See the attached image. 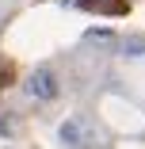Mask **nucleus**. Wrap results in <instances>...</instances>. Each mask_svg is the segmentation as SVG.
Masks as SVG:
<instances>
[{"mask_svg":"<svg viewBox=\"0 0 145 149\" xmlns=\"http://www.w3.org/2000/svg\"><path fill=\"white\" fill-rule=\"evenodd\" d=\"M57 134H61V141H65V145H76V149H84V145H88V130H84V118H65Z\"/></svg>","mask_w":145,"mask_h":149,"instance_id":"f03ea898","label":"nucleus"},{"mask_svg":"<svg viewBox=\"0 0 145 149\" xmlns=\"http://www.w3.org/2000/svg\"><path fill=\"white\" fill-rule=\"evenodd\" d=\"M84 4H92V8H99V4H103V8H114V12H122V4H114V0H84Z\"/></svg>","mask_w":145,"mask_h":149,"instance_id":"20e7f679","label":"nucleus"},{"mask_svg":"<svg viewBox=\"0 0 145 149\" xmlns=\"http://www.w3.org/2000/svg\"><path fill=\"white\" fill-rule=\"evenodd\" d=\"M27 92H31L35 100H53L57 96V77L50 69H35L31 80H27Z\"/></svg>","mask_w":145,"mask_h":149,"instance_id":"f257e3e1","label":"nucleus"},{"mask_svg":"<svg viewBox=\"0 0 145 149\" xmlns=\"http://www.w3.org/2000/svg\"><path fill=\"white\" fill-rule=\"evenodd\" d=\"M8 80H12V65H8V61H4V57H0V88H4V84H8Z\"/></svg>","mask_w":145,"mask_h":149,"instance_id":"7ed1b4c3","label":"nucleus"}]
</instances>
